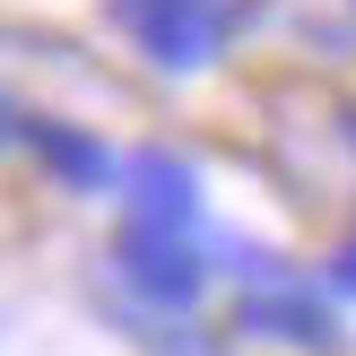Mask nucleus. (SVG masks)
<instances>
[{"label":"nucleus","instance_id":"nucleus-4","mask_svg":"<svg viewBox=\"0 0 356 356\" xmlns=\"http://www.w3.org/2000/svg\"><path fill=\"white\" fill-rule=\"evenodd\" d=\"M122 200H131L139 226H191L200 218V174L174 148H139V156H122Z\"/></svg>","mask_w":356,"mask_h":356},{"label":"nucleus","instance_id":"nucleus-5","mask_svg":"<svg viewBox=\"0 0 356 356\" xmlns=\"http://www.w3.org/2000/svg\"><path fill=\"white\" fill-rule=\"evenodd\" d=\"M26 148L44 156V174L61 191H122V156L79 122H26Z\"/></svg>","mask_w":356,"mask_h":356},{"label":"nucleus","instance_id":"nucleus-3","mask_svg":"<svg viewBox=\"0 0 356 356\" xmlns=\"http://www.w3.org/2000/svg\"><path fill=\"white\" fill-rule=\"evenodd\" d=\"M113 17L139 35L156 70H200L226 44V0H113Z\"/></svg>","mask_w":356,"mask_h":356},{"label":"nucleus","instance_id":"nucleus-2","mask_svg":"<svg viewBox=\"0 0 356 356\" xmlns=\"http://www.w3.org/2000/svg\"><path fill=\"white\" fill-rule=\"evenodd\" d=\"M235 339H261V348H287V356H339L348 348V322L322 287L305 278H270V287H243L235 296Z\"/></svg>","mask_w":356,"mask_h":356},{"label":"nucleus","instance_id":"nucleus-1","mask_svg":"<svg viewBox=\"0 0 356 356\" xmlns=\"http://www.w3.org/2000/svg\"><path fill=\"white\" fill-rule=\"evenodd\" d=\"M209 270H218V252H200L183 226H139V218H131V226L113 235V278H122L148 313H174V322H183V313L209 296Z\"/></svg>","mask_w":356,"mask_h":356},{"label":"nucleus","instance_id":"nucleus-7","mask_svg":"<svg viewBox=\"0 0 356 356\" xmlns=\"http://www.w3.org/2000/svg\"><path fill=\"white\" fill-rule=\"evenodd\" d=\"M9 131H17V122H9V104H0V139H9Z\"/></svg>","mask_w":356,"mask_h":356},{"label":"nucleus","instance_id":"nucleus-6","mask_svg":"<svg viewBox=\"0 0 356 356\" xmlns=\"http://www.w3.org/2000/svg\"><path fill=\"white\" fill-rule=\"evenodd\" d=\"M330 296H348V305H356V243H339V252H330Z\"/></svg>","mask_w":356,"mask_h":356}]
</instances>
